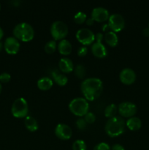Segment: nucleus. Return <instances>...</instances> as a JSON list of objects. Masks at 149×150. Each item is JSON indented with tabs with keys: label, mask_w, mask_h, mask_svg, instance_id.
I'll return each mask as SVG.
<instances>
[{
	"label": "nucleus",
	"mask_w": 149,
	"mask_h": 150,
	"mask_svg": "<svg viewBox=\"0 0 149 150\" xmlns=\"http://www.w3.org/2000/svg\"><path fill=\"white\" fill-rule=\"evenodd\" d=\"M80 89L86 100L93 101L99 98L103 91V84L97 78H89L82 82Z\"/></svg>",
	"instance_id": "1"
},
{
	"label": "nucleus",
	"mask_w": 149,
	"mask_h": 150,
	"mask_svg": "<svg viewBox=\"0 0 149 150\" xmlns=\"http://www.w3.org/2000/svg\"><path fill=\"white\" fill-rule=\"evenodd\" d=\"M126 122L121 117H115L110 118L107 121L105 126V130L108 136L111 138L118 137L124 133L125 130Z\"/></svg>",
	"instance_id": "2"
},
{
	"label": "nucleus",
	"mask_w": 149,
	"mask_h": 150,
	"mask_svg": "<svg viewBox=\"0 0 149 150\" xmlns=\"http://www.w3.org/2000/svg\"><path fill=\"white\" fill-rule=\"evenodd\" d=\"M13 35L18 40L29 42L34 37V31L32 25L26 22L19 23L13 29Z\"/></svg>",
	"instance_id": "3"
},
{
	"label": "nucleus",
	"mask_w": 149,
	"mask_h": 150,
	"mask_svg": "<svg viewBox=\"0 0 149 150\" xmlns=\"http://www.w3.org/2000/svg\"><path fill=\"white\" fill-rule=\"evenodd\" d=\"M69 109L75 116L80 117H84L89 112V102L83 98H74L69 104Z\"/></svg>",
	"instance_id": "4"
},
{
	"label": "nucleus",
	"mask_w": 149,
	"mask_h": 150,
	"mask_svg": "<svg viewBox=\"0 0 149 150\" xmlns=\"http://www.w3.org/2000/svg\"><path fill=\"white\" fill-rule=\"evenodd\" d=\"M11 112L16 118H26L29 113V106L26 100L23 98L16 99L12 105Z\"/></svg>",
	"instance_id": "5"
},
{
	"label": "nucleus",
	"mask_w": 149,
	"mask_h": 150,
	"mask_svg": "<svg viewBox=\"0 0 149 150\" xmlns=\"http://www.w3.org/2000/svg\"><path fill=\"white\" fill-rule=\"evenodd\" d=\"M69 32L67 24L61 21H56L51 26V34L54 40H61L67 36Z\"/></svg>",
	"instance_id": "6"
},
{
	"label": "nucleus",
	"mask_w": 149,
	"mask_h": 150,
	"mask_svg": "<svg viewBox=\"0 0 149 150\" xmlns=\"http://www.w3.org/2000/svg\"><path fill=\"white\" fill-rule=\"evenodd\" d=\"M108 26L112 32H119L125 27V20L124 17L120 14H112L110 16L108 19Z\"/></svg>",
	"instance_id": "7"
},
{
	"label": "nucleus",
	"mask_w": 149,
	"mask_h": 150,
	"mask_svg": "<svg viewBox=\"0 0 149 150\" xmlns=\"http://www.w3.org/2000/svg\"><path fill=\"white\" fill-rule=\"evenodd\" d=\"M76 38L84 46L91 45L95 40V35L91 30L86 28L79 29L76 33Z\"/></svg>",
	"instance_id": "8"
},
{
	"label": "nucleus",
	"mask_w": 149,
	"mask_h": 150,
	"mask_svg": "<svg viewBox=\"0 0 149 150\" xmlns=\"http://www.w3.org/2000/svg\"><path fill=\"white\" fill-rule=\"evenodd\" d=\"M137 108L134 103L131 102H123L118 105V111L123 117L131 118L137 113Z\"/></svg>",
	"instance_id": "9"
},
{
	"label": "nucleus",
	"mask_w": 149,
	"mask_h": 150,
	"mask_svg": "<svg viewBox=\"0 0 149 150\" xmlns=\"http://www.w3.org/2000/svg\"><path fill=\"white\" fill-rule=\"evenodd\" d=\"M55 135L61 140H69L72 137V130L71 127L66 124L60 123L55 128Z\"/></svg>",
	"instance_id": "10"
},
{
	"label": "nucleus",
	"mask_w": 149,
	"mask_h": 150,
	"mask_svg": "<svg viewBox=\"0 0 149 150\" xmlns=\"http://www.w3.org/2000/svg\"><path fill=\"white\" fill-rule=\"evenodd\" d=\"M4 49L8 54L14 55L20 50V42L15 37H9L4 42Z\"/></svg>",
	"instance_id": "11"
},
{
	"label": "nucleus",
	"mask_w": 149,
	"mask_h": 150,
	"mask_svg": "<svg viewBox=\"0 0 149 150\" xmlns=\"http://www.w3.org/2000/svg\"><path fill=\"white\" fill-rule=\"evenodd\" d=\"M119 79L124 84L131 85L134 83L136 80V73L132 69L124 68L119 74Z\"/></svg>",
	"instance_id": "12"
},
{
	"label": "nucleus",
	"mask_w": 149,
	"mask_h": 150,
	"mask_svg": "<svg viewBox=\"0 0 149 150\" xmlns=\"http://www.w3.org/2000/svg\"><path fill=\"white\" fill-rule=\"evenodd\" d=\"M110 14L107 9L102 7H95L91 12V18L94 21L104 22L109 19Z\"/></svg>",
	"instance_id": "13"
},
{
	"label": "nucleus",
	"mask_w": 149,
	"mask_h": 150,
	"mask_svg": "<svg viewBox=\"0 0 149 150\" xmlns=\"http://www.w3.org/2000/svg\"><path fill=\"white\" fill-rule=\"evenodd\" d=\"M91 51L97 58H105L108 54V50L102 42H94L91 46Z\"/></svg>",
	"instance_id": "14"
},
{
	"label": "nucleus",
	"mask_w": 149,
	"mask_h": 150,
	"mask_svg": "<svg viewBox=\"0 0 149 150\" xmlns=\"http://www.w3.org/2000/svg\"><path fill=\"white\" fill-rule=\"evenodd\" d=\"M58 67H59L60 70L64 73H71L74 70V64H73L72 61L67 57L60 59L58 62Z\"/></svg>",
	"instance_id": "15"
},
{
	"label": "nucleus",
	"mask_w": 149,
	"mask_h": 150,
	"mask_svg": "<svg viewBox=\"0 0 149 150\" xmlns=\"http://www.w3.org/2000/svg\"><path fill=\"white\" fill-rule=\"evenodd\" d=\"M58 51L62 55H69V54H71L72 52V44L70 43V41H68L67 40H61L59 41L58 45Z\"/></svg>",
	"instance_id": "16"
},
{
	"label": "nucleus",
	"mask_w": 149,
	"mask_h": 150,
	"mask_svg": "<svg viewBox=\"0 0 149 150\" xmlns=\"http://www.w3.org/2000/svg\"><path fill=\"white\" fill-rule=\"evenodd\" d=\"M126 125L131 131H137L141 128L142 122L138 117H132L127 120V121L126 122Z\"/></svg>",
	"instance_id": "17"
},
{
	"label": "nucleus",
	"mask_w": 149,
	"mask_h": 150,
	"mask_svg": "<svg viewBox=\"0 0 149 150\" xmlns=\"http://www.w3.org/2000/svg\"><path fill=\"white\" fill-rule=\"evenodd\" d=\"M53 79L58 86H65L68 82V78L63 73H59L58 70H55L51 73Z\"/></svg>",
	"instance_id": "18"
},
{
	"label": "nucleus",
	"mask_w": 149,
	"mask_h": 150,
	"mask_svg": "<svg viewBox=\"0 0 149 150\" xmlns=\"http://www.w3.org/2000/svg\"><path fill=\"white\" fill-rule=\"evenodd\" d=\"M24 124L26 128L30 132H35L39 128V125H38L37 121L34 117H30V116H27L25 118Z\"/></svg>",
	"instance_id": "19"
},
{
	"label": "nucleus",
	"mask_w": 149,
	"mask_h": 150,
	"mask_svg": "<svg viewBox=\"0 0 149 150\" xmlns=\"http://www.w3.org/2000/svg\"><path fill=\"white\" fill-rule=\"evenodd\" d=\"M53 80L49 77H42L37 81V87L43 91L48 90L53 86Z\"/></svg>",
	"instance_id": "20"
},
{
	"label": "nucleus",
	"mask_w": 149,
	"mask_h": 150,
	"mask_svg": "<svg viewBox=\"0 0 149 150\" xmlns=\"http://www.w3.org/2000/svg\"><path fill=\"white\" fill-rule=\"evenodd\" d=\"M104 39H105V42L110 47H115L118 43V38L116 33L112 32V31L107 32L104 36Z\"/></svg>",
	"instance_id": "21"
},
{
	"label": "nucleus",
	"mask_w": 149,
	"mask_h": 150,
	"mask_svg": "<svg viewBox=\"0 0 149 150\" xmlns=\"http://www.w3.org/2000/svg\"><path fill=\"white\" fill-rule=\"evenodd\" d=\"M117 111H118L117 105L114 103H111L105 108V116L109 119L112 118V117H115Z\"/></svg>",
	"instance_id": "22"
},
{
	"label": "nucleus",
	"mask_w": 149,
	"mask_h": 150,
	"mask_svg": "<svg viewBox=\"0 0 149 150\" xmlns=\"http://www.w3.org/2000/svg\"><path fill=\"white\" fill-rule=\"evenodd\" d=\"M57 47V43L56 41L52 40H49L48 42H47V43L45 45V51L47 54H53V53L55 52V51L56 50Z\"/></svg>",
	"instance_id": "23"
},
{
	"label": "nucleus",
	"mask_w": 149,
	"mask_h": 150,
	"mask_svg": "<svg viewBox=\"0 0 149 150\" xmlns=\"http://www.w3.org/2000/svg\"><path fill=\"white\" fill-rule=\"evenodd\" d=\"M74 74L78 79H83L86 76V69L84 65L83 64H77L74 67Z\"/></svg>",
	"instance_id": "24"
},
{
	"label": "nucleus",
	"mask_w": 149,
	"mask_h": 150,
	"mask_svg": "<svg viewBox=\"0 0 149 150\" xmlns=\"http://www.w3.org/2000/svg\"><path fill=\"white\" fill-rule=\"evenodd\" d=\"M86 18H87V16L85 13L83 12H77L74 16V21L77 24H81V23H83L84 22H86Z\"/></svg>",
	"instance_id": "25"
},
{
	"label": "nucleus",
	"mask_w": 149,
	"mask_h": 150,
	"mask_svg": "<svg viewBox=\"0 0 149 150\" xmlns=\"http://www.w3.org/2000/svg\"><path fill=\"white\" fill-rule=\"evenodd\" d=\"M87 146H86V143L84 141L77 139L75 142H73L72 144V150H86Z\"/></svg>",
	"instance_id": "26"
},
{
	"label": "nucleus",
	"mask_w": 149,
	"mask_h": 150,
	"mask_svg": "<svg viewBox=\"0 0 149 150\" xmlns=\"http://www.w3.org/2000/svg\"><path fill=\"white\" fill-rule=\"evenodd\" d=\"M84 120L87 122V124H93L96 121V116L92 112H88L86 115L84 116Z\"/></svg>",
	"instance_id": "27"
},
{
	"label": "nucleus",
	"mask_w": 149,
	"mask_h": 150,
	"mask_svg": "<svg viewBox=\"0 0 149 150\" xmlns=\"http://www.w3.org/2000/svg\"><path fill=\"white\" fill-rule=\"evenodd\" d=\"M76 126L79 130H83L84 129H86V126H87V122L84 120V118L80 117V118L77 119V120L76 121Z\"/></svg>",
	"instance_id": "28"
},
{
	"label": "nucleus",
	"mask_w": 149,
	"mask_h": 150,
	"mask_svg": "<svg viewBox=\"0 0 149 150\" xmlns=\"http://www.w3.org/2000/svg\"><path fill=\"white\" fill-rule=\"evenodd\" d=\"M93 150H111V149L108 144L102 142V143L96 144L95 147L93 148Z\"/></svg>",
	"instance_id": "29"
},
{
	"label": "nucleus",
	"mask_w": 149,
	"mask_h": 150,
	"mask_svg": "<svg viewBox=\"0 0 149 150\" xmlns=\"http://www.w3.org/2000/svg\"><path fill=\"white\" fill-rule=\"evenodd\" d=\"M11 76L7 73H3L0 75V81L2 83H7L10 81Z\"/></svg>",
	"instance_id": "30"
},
{
	"label": "nucleus",
	"mask_w": 149,
	"mask_h": 150,
	"mask_svg": "<svg viewBox=\"0 0 149 150\" xmlns=\"http://www.w3.org/2000/svg\"><path fill=\"white\" fill-rule=\"evenodd\" d=\"M88 53V48L86 46H81L80 47V48L77 49V55L79 56V57H85V56Z\"/></svg>",
	"instance_id": "31"
},
{
	"label": "nucleus",
	"mask_w": 149,
	"mask_h": 150,
	"mask_svg": "<svg viewBox=\"0 0 149 150\" xmlns=\"http://www.w3.org/2000/svg\"><path fill=\"white\" fill-rule=\"evenodd\" d=\"M104 39V35L101 32H98L95 35V40L96 42H102V40Z\"/></svg>",
	"instance_id": "32"
},
{
	"label": "nucleus",
	"mask_w": 149,
	"mask_h": 150,
	"mask_svg": "<svg viewBox=\"0 0 149 150\" xmlns=\"http://www.w3.org/2000/svg\"><path fill=\"white\" fill-rule=\"evenodd\" d=\"M111 150H125V149H124L122 145L119 144H115L112 146Z\"/></svg>",
	"instance_id": "33"
},
{
	"label": "nucleus",
	"mask_w": 149,
	"mask_h": 150,
	"mask_svg": "<svg viewBox=\"0 0 149 150\" xmlns=\"http://www.w3.org/2000/svg\"><path fill=\"white\" fill-rule=\"evenodd\" d=\"M86 24L88 25V26H92V25L94 23V20H93V19L91 17L89 18L86 19Z\"/></svg>",
	"instance_id": "34"
},
{
	"label": "nucleus",
	"mask_w": 149,
	"mask_h": 150,
	"mask_svg": "<svg viewBox=\"0 0 149 150\" xmlns=\"http://www.w3.org/2000/svg\"><path fill=\"white\" fill-rule=\"evenodd\" d=\"M143 35L145 37H149V27L145 28L143 30Z\"/></svg>",
	"instance_id": "35"
},
{
	"label": "nucleus",
	"mask_w": 149,
	"mask_h": 150,
	"mask_svg": "<svg viewBox=\"0 0 149 150\" xmlns=\"http://www.w3.org/2000/svg\"><path fill=\"white\" fill-rule=\"evenodd\" d=\"M110 27L109 26H108V24H105L104 26H102V30L104 31V32H105V31H107L108 29H109Z\"/></svg>",
	"instance_id": "36"
},
{
	"label": "nucleus",
	"mask_w": 149,
	"mask_h": 150,
	"mask_svg": "<svg viewBox=\"0 0 149 150\" xmlns=\"http://www.w3.org/2000/svg\"><path fill=\"white\" fill-rule=\"evenodd\" d=\"M3 35H4V32H3L2 29H1V28L0 27V40H1V38H2Z\"/></svg>",
	"instance_id": "37"
},
{
	"label": "nucleus",
	"mask_w": 149,
	"mask_h": 150,
	"mask_svg": "<svg viewBox=\"0 0 149 150\" xmlns=\"http://www.w3.org/2000/svg\"><path fill=\"white\" fill-rule=\"evenodd\" d=\"M2 48H3V44H2V42H0V51L2 50Z\"/></svg>",
	"instance_id": "38"
},
{
	"label": "nucleus",
	"mask_w": 149,
	"mask_h": 150,
	"mask_svg": "<svg viewBox=\"0 0 149 150\" xmlns=\"http://www.w3.org/2000/svg\"><path fill=\"white\" fill-rule=\"evenodd\" d=\"M1 90H2V86H1V84L0 83V93H1Z\"/></svg>",
	"instance_id": "39"
},
{
	"label": "nucleus",
	"mask_w": 149,
	"mask_h": 150,
	"mask_svg": "<svg viewBox=\"0 0 149 150\" xmlns=\"http://www.w3.org/2000/svg\"><path fill=\"white\" fill-rule=\"evenodd\" d=\"M148 27H149V26H148Z\"/></svg>",
	"instance_id": "40"
}]
</instances>
